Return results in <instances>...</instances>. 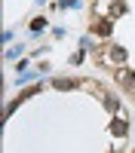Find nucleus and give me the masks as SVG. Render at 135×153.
I'll return each instance as SVG.
<instances>
[{
	"mask_svg": "<svg viewBox=\"0 0 135 153\" xmlns=\"http://www.w3.org/2000/svg\"><path fill=\"white\" fill-rule=\"evenodd\" d=\"M120 80H123V86H126V89H135V71H123Z\"/></svg>",
	"mask_w": 135,
	"mask_h": 153,
	"instance_id": "nucleus-1",
	"label": "nucleus"
},
{
	"mask_svg": "<svg viewBox=\"0 0 135 153\" xmlns=\"http://www.w3.org/2000/svg\"><path fill=\"white\" fill-rule=\"evenodd\" d=\"M110 132H114L117 138H123V135H126V123H123V120H114V123H110Z\"/></svg>",
	"mask_w": 135,
	"mask_h": 153,
	"instance_id": "nucleus-2",
	"label": "nucleus"
},
{
	"mask_svg": "<svg viewBox=\"0 0 135 153\" xmlns=\"http://www.w3.org/2000/svg\"><path fill=\"white\" fill-rule=\"evenodd\" d=\"M95 34H98V37H107V34H110V22H107V19H101V22L95 25Z\"/></svg>",
	"mask_w": 135,
	"mask_h": 153,
	"instance_id": "nucleus-3",
	"label": "nucleus"
},
{
	"mask_svg": "<svg viewBox=\"0 0 135 153\" xmlns=\"http://www.w3.org/2000/svg\"><path fill=\"white\" fill-rule=\"evenodd\" d=\"M52 86H55V89H61V92H65V89H74L77 83H74V80H61V76H58V80H55Z\"/></svg>",
	"mask_w": 135,
	"mask_h": 153,
	"instance_id": "nucleus-4",
	"label": "nucleus"
},
{
	"mask_svg": "<svg viewBox=\"0 0 135 153\" xmlns=\"http://www.w3.org/2000/svg\"><path fill=\"white\" fill-rule=\"evenodd\" d=\"M110 58H114V61H126V49H123V46H117L114 52H110Z\"/></svg>",
	"mask_w": 135,
	"mask_h": 153,
	"instance_id": "nucleus-5",
	"label": "nucleus"
},
{
	"mask_svg": "<svg viewBox=\"0 0 135 153\" xmlns=\"http://www.w3.org/2000/svg\"><path fill=\"white\" fill-rule=\"evenodd\" d=\"M43 25H46V19H43V16H37V19L31 22V31H40V28H43Z\"/></svg>",
	"mask_w": 135,
	"mask_h": 153,
	"instance_id": "nucleus-6",
	"label": "nucleus"
},
{
	"mask_svg": "<svg viewBox=\"0 0 135 153\" xmlns=\"http://www.w3.org/2000/svg\"><path fill=\"white\" fill-rule=\"evenodd\" d=\"M110 12H114V16H123V12H126V6H123V3H114V9H110Z\"/></svg>",
	"mask_w": 135,
	"mask_h": 153,
	"instance_id": "nucleus-7",
	"label": "nucleus"
}]
</instances>
